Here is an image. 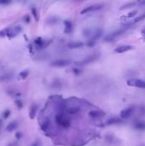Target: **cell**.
I'll return each mask as SVG.
<instances>
[{
  "mask_svg": "<svg viewBox=\"0 0 145 146\" xmlns=\"http://www.w3.org/2000/svg\"><path fill=\"white\" fill-rule=\"evenodd\" d=\"M141 34H142V37H143V40L145 41V27L141 31Z\"/></svg>",
  "mask_w": 145,
  "mask_h": 146,
  "instance_id": "obj_28",
  "label": "cell"
},
{
  "mask_svg": "<svg viewBox=\"0 0 145 146\" xmlns=\"http://www.w3.org/2000/svg\"><path fill=\"white\" fill-rule=\"evenodd\" d=\"M126 27L121 28V29H119V30H117V31L114 32V33H110V34L107 35V36L104 38V41L105 42H112V41H114V40L117 37L120 36L122 33H124L125 32H126Z\"/></svg>",
  "mask_w": 145,
  "mask_h": 146,
  "instance_id": "obj_1",
  "label": "cell"
},
{
  "mask_svg": "<svg viewBox=\"0 0 145 146\" xmlns=\"http://www.w3.org/2000/svg\"><path fill=\"white\" fill-rule=\"evenodd\" d=\"M77 1H82V0H77Z\"/></svg>",
  "mask_w": 145,
  "mask_h": 146,
  "instance_id": "obj_32",
  "label": "cell"
},
{
  "mask_svg": "<svg viewBox=\"0 0 145 146\" xmlns=\"http://www.w3.org/2000/svg\"><path fill=\"white\" fill-rule=\"evenodd\" d=\"M63 24H64V33H66V34L71 33L72 31H73V28H74L72 21H68V20H65Z\"/></svg>",
  "mask_w": 145,
  "mask_h": 146,
  "instance_id": "obj_8",
  "label": "cell"
},
{
  "mask_svg": "<svg viewBox=\"0 0 145 146\" xmlns=\"http://www.w3.org/2000/svg\"><path fill=\"white\" fill-rule=\"evenodd\" d=\"M71 63V61L68 59H59L56 60V61L51 63V66L53 67H58V68H61V67H66Z\"/></svg>",
  "mask_w": 145,
  "mask_h": 146,
  "instance_id": "obj_6",
  "label": "cell"
},
{
  "mask_svg": "<svg viewBox=\"0 0 145 146\" xmlns=\"http://www.w3.org/2000/svg\"><path fill=\"white\" fill-rule=\"evenodd\" d=\"M51 41H48V40H44L42 38H37L34 40V45H36V47L39 49H44L50 45Z\"/></svg>",
  "mask_w": 145,
  "mask_h": 146,
  "instance_id": "obj_5",
  "label": "cell"
},
{
  "mask_svg": "<svg viewBox=\"0 0 145 146\" xmlns=\"http://www.w3.org/2000/svg\"><path fill=\"white\" fill-rule=\"evenodd\" d=\"M16 126H17L16 122H12V123H10L9 126H8V127L6 128V130H7L8 132H12V131H14L15 129L16 128Z\"/></svg>",
  "mask_w": 145,
  "mask_h": 146,
  "instance_id": "obj_19",
  "label": "cell"
},
{
  "mask_svg": "<svg viewBox=\"0 0 145 146\" xmlns=\"http://www.w3.org/2000/svg\"><path fill=\"white\" fill-rule=\"evenodd\" d=\"M73 71H74V74L79 75V74H80V73L82 72V70L79 69V68H74V69H73Z\"/></svg>",
  "mask_w": 145,
  "mask_h": 146,
  "instance_id": "obj_27",
  "label": "cell"
},
{
  "mask_svg": "<svg viewBox=\"0 0 145 146\" xmlns=\"http://www.w3.org/2000/svg\"><path fill=\"white\" fill-rule=\"evenodd\" d=\"M36 110H37V107L34 106V105H33V106H32L31 110H30V117H31V118H33L35 112H36Z\"/></svg>",
  "mask_w": 145,
  "mask_h": 146,
  "instance_id": "obj_22",
  "label": "cell"
},
{
  "mask_svg": "<svg viewBox=\"0 0 145 146\" xmlns=\"http://www.w3.org/2000/svg\"><path fill=\"white\" fill-rule=\"evenodd\" d=\"M102 7H103V4H95V5L88 6V7L85 8V9H83L82 10L80 11V14L85 15V14H88V13L97 11V10H99V9H102Z\"/></svg>",
  "mask_w": 145,
  "mask_h": 146,
  "instance_id": "obj_3",
  "label": "cell"
},
{
  "mask_svg": "<svg viewBox=\"0 0 145 146\" xmlns=\"http://www.w3.org/2000/svg\"><path fill=\"white\" fill-rule=\"evenodd\" d=\"M28 74H29V71H28V70H23V71H21V73H19L18 77H19V79L24 80V79H26V77L28 76Z\"/></svg>",
  "mask_w": 145,
  "mask_h": 146,
  "instance_id": "obj_17",
  "label": "cell"
},
{
  "mask_svg": "<svg viewBox=\"0 0 145 146\" xmlns=\"http://www.w3.org/2000/svg\"><path fill=\"white\" fill-rule=\"evenodd\" d=\"M136 13H137V11H136V10L131 11V12H130L129 14H127V16H125V18H131V17H134V16L136 15Z\"/></svg>",
  "mask_w": 145,
  "mask_h": 146,
  "instance_id": "obj_23",
  "label": "cell"
},
{
  "mask_svg": "<svg viewBox=\"0 0 145 146\" xmlns=\"http://www.w3.org/2000/svg\"><path fill=\"white\" fill-rule=\"evenodd\" d=\"M145 19V13L143 15H141V16H139L138 17L135 18L134 19V23H136V22H139L140 21H143V20Z\"/></svg>",
  "mask_w": 145,
  "mask_h": 146,
  "instance_id": "obj_21",
  "label": "cell"
},
{
  "mask_svg": "<svg viewBox=\"0 0 145 146\" xmlns=\"http://www.w3.org/2000/svg\"><path fill=\"white\" fill-rule=\"evenodd\" d=\"M22 20L24 21V22L26 23H29L30 21H31V18H30V16H28V15H25V16H23Z\"/></svg>",
  "mask_w": 145,
  "mask_h": 146,
  "instance_id": "obj_26",
  "label": "cell"
},
{
  "mask_svg": "<svg viewBox=\"0 0 145 146\" xmlns=\"http://www.w3.org/2000/svg\"><path fill=\"white\" fill-rule=\"evenodd\" d=\"M16 103L17 104L18 108H21L22 107V103H21V101H19V100H17V101H16Z\"/></svg>",
  "mask_w": 145,
  "mask_h": 146,
  "instance_id": "obj_29",
  "label": "cell"
},
{
  "mask_svg": "<svg viewBox=\"0 0 145 146\" xmlns=\"http://www.w3.org/2000/svg\"><path fill=\"white\" fill-rule=\"evenodd\" d=\"M7 32H8V27L1 30L0 31V37H5L7 35Z\"/></svg>",
  "mask_w": 145,
  "mask_h": 146,
  "instance_id": "obj_25",
  "label": "cell"
},
{
  "mask_svg": "<svg viewBox=\"0 0 145 146\" xmlns=\"http://www.w3.org/2000/svg\"><path fill=\"white\" fill-rule=\"evenodd\" d=\"M89 115L92 118H101V117L104 116V113L101 111H91Z\"/></svg>",
  "mask_w": 145,
  "mask_h": 146,
  "instance_id": "obj_13",
  "label": "cell"
},
{
  "mask_svg": "<svg viewBox=\"0 0 145 146\" xmlns=\"http://www.w3.org/2000/svg\"><path fill=\"white\" fill-rule=\"evenodd\" d=\"M132 49H133V47L131 46V45H121V46H119V47H117V48L114 49V52L115 53H124L128 51H131Z\"/></svg>",
  "mask_w": 145,
  "mask_h": 146,
  "instance_id": "obj_10",
  "label": "cell"
},
{
  "mask_svg": "<svg viewBox=\"0 0 145 146\" xmlns=\"http://www.w3.org/2000/svg\"><path fill=\"white\" fill-rule=\"evenodd\" d=\"M83 34H84L85 37H89V38H91V35H92L93 32L91 29H90V28H85L84 30H83Z\"/></svg>",
  "mask_w": 145,
  "mask_h": 146,
  "instance_id": "obj_18",
  "label": "cell"
},
{
  "mask_svg": "<svg viewBox=\"0 0 145 146\" xmlns=\"http://www.w3.org/2000/svg\"><path fill=\"white\" fill-rule=\"evenodd\" d=\"M12 2V0H0V4L1 5H7Z\"/></svg>",
  "mask_w": 145,
  "mask_h": 146,
  "instance_id": "obj_24",
  "label": "cell"
},
{
  "mask_svg": "<svg viewBox=\"0 0 145 146\" xmlns=\"http://www.w3.org/2000/svg\"><path fill=\"white\" fill-rule=\"evenodd\" d=\"M134 127L138 130H144L145 129V122L143 121H138L134 125Z\"/></svg>",
  "mask_w": 145,
  "mask_h": 146,
  "instance_id": "obj_16",
  "label": "cell"
},
{
  "mask_svg": "<svg viewBox=\"0 0 145 146\" xmlns=\"http://www.w3.org/2000/svg\"><path fill=\"white\" fill-rule=\"evenodd\" d=\"M32 146H38V143H36V144H33Z\"/></svg>",
  "mask_w": 145,
  "mask_h": 146,
  "instance_id": "obj_31",
  "label": "cell"
},
{
  "mask_svg": "<svg viewBox=\"0 0 145 146\" xmlns=\"http://www.w3.org/2000/svg\"><path fill=\"white\" fill-rule=\"evenodd\" d=\"M98 57H99V55H98V54L91 55V56H87L86 58L83 59L82 61H80V63H77V65H85V64H88V63H92V62L96 61V59H98Z\"/></svg>",
  "mask_w": 145,
  "mask_h": 146,
  "instance_id": "obj_7",
  "label": "cell"
},
{
  "mask_svg": "<svg viewBox=\"0 0 145 146\" xmlns=\"http://www.w3.org/2000/svg\"><path fill=\"white\" fill-rule=\"evenodd\" d=\"M133 110H134V108H133V107H130V108H127V109H126V110H122L120 113V118L121 119L128 118V117L132 114Z\"/></svg>",
  "mask_w": 145,
  "mask_h": 146,
  "instance_id": "obj_11",
  "label": "cell"
},
{
  "mask_svg": "<svg viewBox=\"0 0 145 146\" xmlns=\"http://www.w3.org/2000/svg\"><path fill=\"white\" fill-rule=\"evenodd\" d=\"M138 3H139V0H136V2L128 3V4H125V5H123L122 7L120 8V9H128V8L133 7V6H135V5H136V4H138Z\"/></svg>",
  "mask_w": 145,
  "mask_h": 146,
  "instance_id": "obj_15",
  "label": "cell"
},
{
  "mask_svg": "<svg viewBox=\"0 0 145 146\" xmlns=\"http://www.w3.org/2000/svg\"><path fill=\"white\" fill-rule=\"evenodd\" d=\"M21 30H22V28L20 26H16L14 27H8V32L6 36L9 37V38H14L21 33Z\"/></svg>",
  "mask_w": 145,
  "mask_h": 146,
  "instance_id": "obj_4",
  "label": "cell"
},
{
  "mask_svg": "<svg viewBox=\"0 0 145 146\" xmlns=\"http://www.w3.org/2000/svg\"><path fill=\"white\" fill-rule=\"evenodd\" d=\"M68 46L69 47L70 49H79L84 46V43L80 41H73V42H70L68 45Z\"/></svg>",
  "mask_w": 145,
  "mask_h": 146,
  "instance_id": "obj_12",
  "label": "cell"
},
{
  "mask_svg": "<svg viewBox=\"0 0 145 146\" xmlns=\"http://www.w3.org/2000/svg\"><path fill=\"white\" fill-rule=\"evenodd\" d=\"M102 33H103L102 29H101V28H96V29L95 30V32H93L92 35H91V37L90 38V40H91V41L93 42H96V40L102 35Z\"/></svg>",
  "mask_w": 145,
  "mask_h": 146,
  "instance_id": "obj_9",
  "label": "cell"
},
{
  "mask_svg": "<svg viewBox=\"0 0 145 146\" xmlns=\"http://www.w3.org/2000/svg\"><path fill=\"white\" fill-rule=\"evenodd\" d=\"M123 122V120L119 118H112V119H109V120L107 121V124L108 125H114V124H119Z\"/></svg>",
  "mask_w": 145,
  "mask_h": 146,
  "instance_id": "obj_14",
  "label": "cell"
},
{
  "mask_svg": "<svg viewBox=\"0 0 145 146\" xmlns=\"http://www.w3.org/2000/svg\"><path fill=\"white\" fill-rule=\"evenodd\" d=\"M126 84H127L129 86H134V87H137V88H141V89L145 88V82L143 81V80H137V79H131V80H128Z\"/></svg>",
  "mask_w": 145,
  "mask_h": 146,
  "instance_id": "obj_2",
  "label": "cell"
},
{
  "mask_svg": "<svg viewBox=\"0 0 145 146\" xmlns=\"http://www.w3.org/2000/svg\"><path fill=\"white\" fill-rule=\"evenodd\" d=\"M138 4L139 5H145V0H139Z\"/></svg>",
  "mask_w": 145,
  "mask_h": 146,
  "instance_id": "obj_30",
  "label": "cell"
},
{
  "mask_svg": "<svg viewBox=\"0 0 145 146\" xmlns=\"http://www.w3.org/2000/svg\"><path fill=\"white\" fill-rule=\"evenodd\" d=\"M31 11H32V13H33V16L35 17V19L38 21V20H39V15H38V11H37V9H36V8L33 7V8H32V9H31Z\"/></svg>",
  "mask_w": 145,
  "mask_h": 146,
  "instance_id": "obj_20",
  "label": "cell"
}]
</instances>
